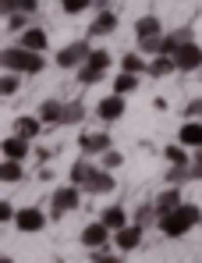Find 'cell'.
Masks as SVG:
<instances>
[{"instance_id": "cell-1", "label": "cell", "mask_w": 202, "mask_h": 263, "mask_svg": "<svg viewBox=\"0 0 202 263\" xmlns=\"http://www.w3.org/2000/svg\"><path fill=\"white\" fill-rule=\"evenodd\" d=\"M199 220H202V210L195 203H181V206H174L170 214H163L156 224H160V231L167 238H181V235H188Z\"/></svg>"}, {"instance_id": "cell-2", "label": "cell", "mask_w": 202, "mask_h": 263, "mask_svg": "<svg viewBox=\"0 0 202 263\" xmlns=\"http://www.w3.org/2000/svg\"><path fill=\"white\" fill-rule=\"evenodd\" d=\"M0 61H4V71H18V75H39L43 68H46L39 50H29V46H22V43L4 46Z\"/></svg>"}, {"instance_id": "cell-3", "label": "cell", "mask_w": 202, "mask_h": 263, "mask_svg": "<svg viewBox=\"0 0 202 263\" xmlns=\"http://www.w3.org/2000/svg\"><path fill=\"white\" fill-rule=\"evenodd\" d=\"M107 68H110V53H107V50H92L89 61L78 68V82L82 86H96V82L107 75Z\"/></svg>"}, {"instance_id": "cell-4", "label": "cell", "mask_w": 202, "mask_h": 263, "mask_svg": "<svg viewBox=\"0 0 202 263\" xmlns=\"http://www.w3.org/2000/svg\"><path fill=\"white\" fill-rule=\"evenodd\" d=\"M82 192H85V189H78V185H60V189L53 192V199H50V203H53L50 214H53V217H64V214H71V210H78Z\"/></svg>"}, {"instance_id": "cell-5", "label": "cell", "mask_w": 202, "mask_h": 263, "mask_svg": "<svg viewBox=\"0 0 202 263\" xmlns=\"http://www.w3.org/2000/svg\"><path fill=\"white\" fill-rule=\"evenodd\" d=\"M89 53H92V50H89V43H85V40L60 46V50H57V68H64V71H71V68H75V71H78L82 64L89 61Z\"/></svg>"}, {"instance_id": "cell-6", "label": "cell", "mask_w": 202, "mask_h": 263, "mask_svg": "<svg viewBox=\"0 0 202 263\" xmlns=\"http://www.w3.org/2000/svg\"><path fill=\"white\" fill-rule=\"evenodd\" d=\"M114 242V231L103 224V220H92V224H85L82 228V246L92 253V249H107Z\"/></svg>"}, {"instance_id": "cell-7", "label": "cell", "mask_w": 202, "mask_h": 263, "mask_svg": "<svg viewBox=\"0 0 202 263\" xmlns=\"http://www.w3.org/2000/svg\"><path fill=\"white\" fill-rule=\"evenodd\" d=\"M96 118H99L103 125H114V121H121V118H124V96H121V92H110V96H103V100L96 103Z\"/></svg>"}, {"instance_id": "cell-8", "label": "cell", "mask_w": 202, "mask_h": 263, "mask_svg": "<svg viewBox=\"0 0 202 263\" xmlns=\"http://www.w3.org/2000/svg\"><path fill=\"white\" fill-rule=\"evenodd\" d=\"M110 146H114V142H110L107 132H82V139H78V149L85 157H103Z\"/></svg>"}, {"instance_id": "cell-9", "label": "cell", "mask_w": 202, "mask_h": 263, "mask_svg": "<svg viewBox=\"0 0 202 263\" xmlns=\"http://www.w3.org/2000/svg\"><path fill=\"white\" fill-rule=\"evenodd\" d=\"M174 61H177V71H202V46L195 43V40L185 43V46H177Z\"/></svg>"}, {"instance_id": "cell-10", "label": "cell", "mask_w": 202, "mask_h": 263, "mask_svg": "<svg viewBox=\"0 0 202 263\" xmlns=\"http://www.w3.org/2000/svg\"><path fill=\"white\" fill-rule=\"evenodd\" d=\"M82 189H85L89 196H110V192L117 189V181H114V175H110L107 167H96V171L89 175V181H85Z\"/></svg>"}, {"instance_id": "cell-11", "label": "cell", "mask_w": 202, "mask_h": 263, "mask_svg": "<svg viewBox=\"0 0 202 263\" xmlns=\"http://www.w3.org/2000/svg\"><path fill=\"white\" fill-rule=\"evenodd\" d=\"M14 228H18V231H25V235H36V231L46 228V214H43L39 206H25V210H18Z\"/></svg>"}, {"instance_id": "cell-12", "label": "cell", "mask_w": 202, "mask_h": 263, "mask_svg": "<svg viewBox=\"0 0 202 263\" xmlns=\"http://www.w3.org/2000/svg\"><path fill=\"white\" fill-rule=\"evenodd\" d=\"M142 224H124L121 231H114V246H117V253H131V249H138L142 246Z\"/></svg>"}, {"instance_id": "cell-13", "label": "cell", "mask_w": 202, "mask_h": 263, "mask_svg": "<svg viewBox=\"0 0 202 263\" xmlns=\"http://www.w3.org/2000/svg\"><path fill=\"white\" fill-rule=\"evenodd\" d=\"M110 32H117V14H114L110 7H103V11L92 18V25H89V36H110Z\"/></svg>"}, {"instance_id": "cell-14", "label": "cell", "mask_w": 202, "mask_h": 263, "mask_svg": "<svg viewBox=\"0 0 202 263\" xmlns=\"http://www.w3.org/2000/svg\"><path fill=\"white\" fill-rule=\"evenodd\" d=\"M0 149H4L7 160H25V153H29V139H22V135H7V139L0 142Z\"/></svg>"}, {"instance_id": "cell-15", "label": "cell", "mask_w": 202, "mask_h": 263, "mask_svg": "<svg viewBox=\"0 0 202 263\" xmlns=\"http://www.w3.org/2000/svg\"><path fill=\"white\" fill-rule=\"evenodd\" d=\"M185 199H181V185H170V189H163L160 196H156V214H170L174 206H181Z\"/></svg>"}, {"instance_id": "cell-16", "label": "cell", "mask_w": 202, "mask_h": 263, "mask_svg": "<svg viewBox=\"0 0 202 263\" xmlns=\"http://www.w3.org/2000/svg\"><path fill=\"white\" fill-rule=\"evenodd\" d=\"M177 71V61L170 57V53H156L153 61H149V75L153 79H167V75H174Z\"/></svg>"}, {"instance_id": "cell-17", "label": "cell", "mask_w": 202, "mask_h": 263, "mask_svg": "<svg viewBox=\"0 0 202 263\" xmlns=\"http://www.w3.org/2000/svg\"><path fill=\"white\" fill-rule=\"evenodd\" d=\"M135 36H138V40H156V36H163L160 18H156V14H146V18H138V22H135Z\"/></svg>"}, {"instance_id": "cell-18", "label": "cell", "mask_w": 202, "mask_h": 263, "mask_svg": "<svg viewBox=\"0 0 202 263\" xmlns=\"http://www.w3.org/2000/svg\"><path fill=\"white\" fill-rule=\"evenodd\" d=\"M99 220H103V224H107L110 231H121L124 224H131V220H128V214H124V206H121V203H114V206H107V210L99 214Z\"/></svg>"}, {"instance_id": "cell-19", "label": "cell", "mask_w": 202, "mask_h": 263, "mask_svg": "<svg viewBox=\"0 0 202 263\" xmlns=\"http://www.w3.org/2000/svg\"><path fill=\"white\" fill-rule=\"evenodd\" d=\"M18 43H22V46H29V50H39V53H43L50 40H46V32H43L39 25H29V29L22 32V40H18Z\"/></svg>"}, {"instance_id": "cell-20", "label": "cell", "mask_w": 202, "mask_h": 263, "mask_svg": "<svg viewBox=\"0 0 202 263\" xmlns=\"http://www.w3.org/2000/svg\"><path fill=\"white\" fill-rule=\"evenodd\" d=\"M177 142H181V146H199V149H202V121H188V125H181Z\"/></svg>"}, {"instance_id": "cell-21", "label": "cell", "mask_w": 202, "mask_h": 263, "mask_svg": "<svg viewBox=\"0 0 202 263\" xmlns=\"http://www.w3.org/2000/svg\"><path fill=\"white\" fill-rule=\"evenodd\" d=\"M43 132V118H18L14 121V135H22V139H39Z\"/></svg>"}, {"instance_id": "cell-22", "label": "cell", "mask_w": 202, "mask_h": 263, "mask_svg": "<svg viewBox=\"0 0 202 263\" xmlns=\"http://www.w3.org/2000/svg\"><path fill=\"white\" fill-rule=\"evenodd\" d=\"M39 118H43V125H60V118H64V103L60 100H46L39 107Z\"/></svg>"}, {"instance_id": "cell-23", "label": "cell", "mask_w": 202, "mask_h": 263, "mask_svg": "<svg viewBox=\"0 0 202 263\" xmlns=\"http://www.w3.org/2000/svg\"><path fill=\"white\" fill-rule=\"evenodd\" d=\"M121 71H131V75H146V71H149V61L142 57V50H138V53H124V57H121Z\"/></svg>"}, {"instance_id": "cell-24", "label": "cell", "mask_w": 202, "mask_h": 263, "mask_svg": "<svg viewBox=\"0 0 202 263\" xmlns=\"http://www.w3.org/2000/svg\"><path fill=\"white\" fill-rule=\"evenodd\" d=\"M36 7H39V0H0V11H4V18H7V14H14V11L36 14Z\"/></svg>"}, {"instance_id": "cell-25", "label": "cell", "mask_w": 202, "mask_h": 263, "mask_svg": "<svg viewBox=\"0 0 202 263\" xmlns=\"http://www.w3.org/2000/svg\"><path fill=\"white\" fill-rule=\"evenodd\" d=\"M22 160H7L4 157V164H0V178H4V185H14V181H22Z\"/></svg>"}, {"instance_id": "cell-26", "label": "cell", "mask_w": 202, "mask_h": 263, "mask_svg": "<svg viewBox=\"0 0 202 263\" xmlns=\"http://www.w3.org/2000/svg\"><path fill=\"white\" fill-rule=\"evenodd\" d=\"M135 89H138V75H131V71H121V75L114 79V92H121V96L135 92Z\"/></svg>"}, {"instance_id": "cell-27", "label": "cell", "mask_w": 202, "mask_h": 263, "mask_svg": "<svg viewBox=\"0 0 202 263\" xmlns=\"http://www.w3.org/2000/svg\"><path fill=\"white\" fill-rule=\"evenodd\" d=\"M82 118H85V107H82L78 100H71V103H64V118H60V125H78Z\"/></svg>"}, {"instance_id": "cell-28", "label": "cell", "mask_w": 202, "mask_h": 263, "mask_svg": "<svg viewBox=\"0 0 202 263\" xmlns=\"http://www.w3.org/2000/svg\"><path fill=\"white\" fill-rule=\"evenodd\" d=\"M167 181H170V185H185V181H192V167H188V164H170Z\"/></svg>"}, {"instance_id": "cell-29", "label": "cell", "mask_w": 202, "mask_h": 263, "mask_svg": "<svg viewBox=\"0 0 202 263\" xmlns=\"http://www.w3.org/2000/svg\"><path fill=\"white\" fill-rule=\"evenodd\" d=\"M92 171H96V167H92V164H89V160H78V164H75V167H71V185H85V181H89V175H92Z\"/></svg>"}, {"instance_id": "cell-30", "label": "cell", "mask_w": 202, "mask_h": 263, "mask_svg": "<svg viewBox=\"0 0 202 263\" xmlns=\"http://www.w3.org/2000/svg\"><path fill=\"white\" fill-rule=\"evenodd\" d=\"M153 220H160V214H156V203H146V206H138V210H135V224L149 228Z\"/></svg>"}, {"instance_id": "cell-31", "label": "cell", "mask_w": 202, "mask_h": 263, "mask_svg": "<svg viewBox=\"0 0 202 263\" xmlns=\"http://www.w3.org/2000/svg\"><path fill=\"white\" fill-rule=\"evenodd\" d=\"M0 92H4V96H14V92H18V71H4V79H0Z\"/></svg>"}, {"instance_id": "cell-32", "label": "cell", "mask_w": 202, "mask_h": 263, "mask_svg": "<svg viewBox=\"0 0 202 263\" xmlns=\"http://www.w3.org/2000/svg\"><path fill=\"white\" fill-rule=\"evenodd\" d=\"M7 25H11L14 32H25V29H29V14H25V11H14V14H7Z\"/></svg>"}, {"instance_id": "cell-33", "label": "cell", "mask_w": 202, "mask_h": 263, "mask_svg": "<svg viewBox=\"0 0 202 263\" xmlns=\"http://www.w3.org/2000/svg\"><path fill=\"white\" fill-rule=\"evenodd\" d=\"M163 153H167V160H170V164H188V153H185V146H181V142H177V146H167Z\"/></svg>"}, {"instance_id": "cell-34", "label": "cell", "mask_w": 202, "mask_h": 263, "mask_svg": "<svg viewBox=\"0 0 202 263\" xmlns=\"http://www.w3.org/2000/svg\"><path fill=\"white\" fill-rule=\"evenodd\" d=\"M121 164H124V157L117 149H107V153H103V167H107V171H117Z\"/></svg>"}, {"instance_id": "cell-35", "label": "cell", "mask_w": 202, "mask_h": 263, "mask_svg": "<svg viewBox=\"0 0 202 263\" xmlns=\"http://www.w3.org/2000/svg\"><path fill=\"white\" fill-rule=\"evenodd\" d=\"M92 263H124L121 253H107V249H92Z\"/></svg>"}, {"instance_id": "cell-36", "label": "cell", "mask_w": 202, "mask_h": 263, "mask_svg": "<svg viewBox=\"0 0 202 263\" xmlns=\"http://www.w3.org/2000/svg\"><path fill=\"white\" fill-rule=\"evenodd\" d=\"M89 4H92V0H60V7H64L68 14H82Z\"/></svg>"}, {"instance_id": "cell-37", "label": "cell", "mask_w": 202, "mask_h": 263, "mask_svg": "<svg viewBox=\"0 0 202 263\" xmlns=\"http://www.w3.org/2000/svg\"><path fill=\"white\" fill-rule=\"evenodd\" d=\"M160 40L163 36H156V40H138V50L149 53V57H156V53H160Z\"/></svg>"}, {"instance_id": "cell-38", "label": "cell", "mask_w": 202, "mask_h": 263, "mask_svg": "<svg viewBox=\"0 0 202 263\" xmlns=\"http://www.w3.org/2000/svg\"><path fill=\"white\" fill-rule=\"evenodd\" d=\"M14 217H18V210H14V206H11V203L4 199V203H0V220L7 224V220H14Z\"/></svg>"}, {"instance_id": "cell-39", "label": "cell", "mask_w": 202, "mask_h": 263, "mask_svg": "<svg viewBox=\"0 0 202 263\" xmlns=\"http://www.w3.org/2000/svg\"><path fill=\"white\" fill-rule=\"evenodd\" d=\"M188 167H192V181H202V149L195 153V160H192Z\"/></svg>"}, {"instance_id": "cell-40", "label": "cell", "mask_w": 202, "mask_h": 263, "mask_svg": "<svg viewBox=\"0 0 202 263\" xmlns=\"http://www.w3.org/2000/svg\"><path fill=\"white\" fill-rule=\"evenodd\" d=\"M185 114H188V118H202V96H199V100H192V103L185 107Z\"/></svg>"}, {"instance_id": "cell-41", "label": "cell", "mask_w": 202, "mask_h": 263, "mask_svg": "<svg viewBox=\"0 0 202 263\" xmlns=\"http://www.w3.org/2000/svg\"><path fill=\"white\" fill-rule=\"evenodd\" d=\"M0 263H14V260H11V256H0Z\"/></svg>"}]
</instances>
